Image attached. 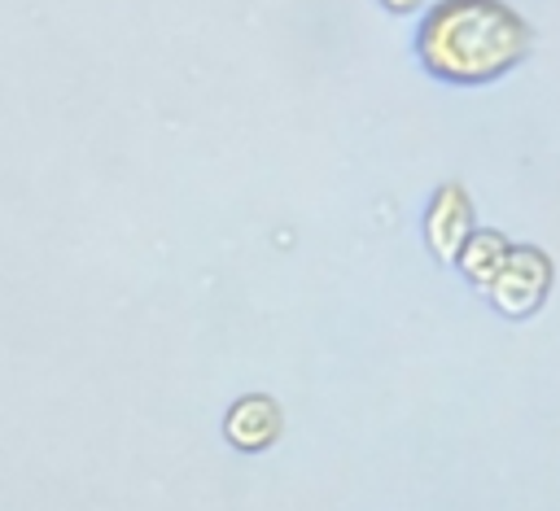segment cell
<instances>
[{
	"label": "cell",
	"instance_id": "obj_1",
	"mask_svg": "<svg viewBox=\"0 0 560 511\" xmlns=\"http://www.w3.org/2000/svg\"><path fill=\"white\" fill-rule=\"evenodd\" d=\"M228 432H232L236 445H267L271 432H276V411H271V402H262V397L241 402V406L232 411Z\"/></svg>",
	"mask_w": 560,
	"mask_h": 511
}]
</instances>
